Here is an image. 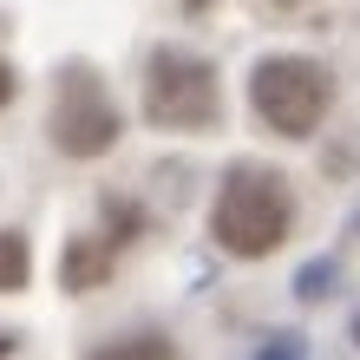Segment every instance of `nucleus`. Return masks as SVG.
Listing matches in <instances>:
<instances>
[{
  "label": "nucleus",
  "mask_w": 360,
  "mask_h": 360,
  "mask_svg": "<svg viewBox=\"0 0 360 360\" xmlns=\"http://www.w3.org/2000/svg\"><path fill=\"white\" fill-rule=\"evenodd\" d=\"M46 131H53L59 158H105L118 144L124 118H118V105H112V92H105V79L92 66H66V72H59Z\"/></svg>",
  "instance_id": "nucleus-4"
},
{
  "label": "nucleus",
  "mask_w": 360,
  "mask_h": 360,
  "mask_svg": "<svg viewBox=\"0 0 360 360\" xmlns=\"http://www.w3.org/2000/svg\"><path fill=\"white\" fill-rule=\"evenodd\" d=\"M7 98H13V66L0 59V105H7Z\"/></svg>",
  "instance_id": "nucleus-11"
},
{
  "label": "nucleus",
  "mask_w": 360,
  "mask_h": 360,
  "mask_svg": "<svg viewBox=\"0 0 360 360\" xmlns=\"http://www.w3.org/2000/svg\"><path fill=\"white\" fill-rule=\"evenodd\" d=\"M105 217H112V229H118L112 243H131L138 229H144V210H138V203H124V197H105Z\"/></svg>",
  "instance_id": "nucleus-9"
},
{
  "label": "nucleus",
  "mask_w": 360,
  "mask_h": 360,
  "mask_svg": "<svg viewBox=\"0 0 360 360\" xmlns=\"http://www.w3.org/2000/svg\"><path fill=\"white\" fill-rule=\"evenodd\" d=\"M59 282H66L72 295L105 288V282H112V243H105V236H72L66 256H59Z\"/></svg>",
  "instance_id": "nucleus-5"
},
{
  "label": "nucleus",
  "mask_w": 360,
  "mask_h": 360,
  "mask_svg": "<svg viewBox=\"0 0 360 360\" xmlns=\"http://www.w3.org/2000/svg\"><path fill=\"white\" fill-rule=\"evenodd\" d=\"M184 7H190V13H197V7H210V0H184Z\"/></svg>",
  "instance_id": "nucleus-13"
},
{
  "label": "nucleus",
  "mask_w": 360,
  "mask_h": 360,
  "mask_svg": "<svg viewBox=\"0 0 360 360\" xmlns=\"http://www.w3.org/2000/svg\"><path fill=\"white\" fill-rule=\"evenodd\" d=\"M217 112H223V92L210 59L184 46H158L144 66V118L164 131H203V124H217Z\"/></svg>",
  "instance_id": "nucleus-3"
},
{
  "label": "nucleus",
  "mask_w": 360,
  "mask_h": 360,
  "mask_svg": "<svg viewBox=\"0 0 360 360\" xmlns=\"http://www.w3.org/2000/svg\"><path fill=\"white\" fill-rule=\"evenodd\" d=\"M249 105H256V118L269 124V131L308 138L314 124L328 118V105H334V79H328L321 59L275 53V59H262V66L249 72Z\"/></svg>",
  "instance_id": "nucleus-2"
},
{
  "label": "nucleus",
  "mask_w": 360,
  "mask_h": 360,
  "mask_svg": "<svg viewBox=\"0 0 360 360\" xmlns=\"http://www.w3.org/2000/svg\"><path fill=\"white\" fill-rule=\"evenodd\" d=\"M27 275H33V249L20 229H0V295H20L27 288Z\"/></svg>",
  "instance_id": "nucleus-6"
},
{
  "label": "nucleus",
  "mask_w": 360,
  "mask_h": 360,
  "mask_svg": "<svg viewBox=\"0 0 360 360\" xmlns=\"http://www.w3.org/2000/svg\"><path fill=\"white\" fill-rule=\"evenodd\" d=\"M256 354H269V360H282V354H288V360H295V354H302V334H269Z\"/></svg>",
  "instance_id": "nucleus-10"
},
{
  "label": "nucleus",
  "mask_w": 360,
  "mask_h": 360,
  "mask_svg": "<svg viewBox=\"0 0 360 360\" xmlns=\"http://www.w3.org/2000/svg\"><path fill=\"white\" fill-rule=\"evenodd\" d=\"M295 229V197L282 171L269 164H229V177L217 190V210H210V236H217L229 256L256 262V256H275Z\"/></svg>",
  "instance_id": "nucleus-1"
},
{
  "label": "nucleus",
  "mask_w": 360,
  "mask_h": 360,
  "mask_svg": "<svg viewBox=\"0 0 360 360\" xmlns=\"http://www.w3.org/2000/svg\"><path fill=\"white\" fill-rule=\"evenodd\" d=\"M20 347V334H7V328H0V354H13Z\"/></svg>",
  "instance_id": "nucleus-12"
},
{
  "label": "nucleus",
  "mask_w": 360,
  "mask_h": 360,
  "mask_svg": "<svg viewBox=\"0 0 360 360\" xmlns=\"http://www.w3.org/2000/svg\"><path fill=\"white\" fill-rule=\"evenodd\" d=\"M124 354H131V360H164L171 341H164V334H124V341H105L98 347V360H124Z\"/></svg>",
  "instance_id": "nucleus-7"
},
{
  "label": "nucleus",
  "mask_w": 360,
  "mask_h": 360,
  "mask_svg": "<svg viewBox=\"0 0 360 360\" xmlns=\"http://www.w3.org/2000/svg\"><path fill=\"white\" fill-rule=\"evenodd\" d=\"M354 341H360V321H354Z\"/></svg>",
  "instance_id": "nucleus-15"
},
{
  "label": "nucleus",
  "mask_w": 360,
  "mask_h": 360,
  "mask_svg": "<svg viewBox=\"0 0 360 360\" xmlns=\"http://www.w3.org/2000/svg\"><path fill=\"white\" fill-rule=\"evenodd\" d=\"M295 295H302V302H328L334 295V262H308L295 275Z\"/></svg>",
  "instance_id": "nucleus-8"
},
{
  "label": "nucleus",
  "mask_w": 360,
  "mask_h": 360,
  "mask_svg": "<svg viewBox=\"0 0 360 360\" xmlns=\"http://www.w3.org/2000/svg\"><path fill=\"white\" fill-rule=\"evenodd\" d=\"M275 7H295V0H275Z\"/></svg>",
  "instance_id": "nucleus-14"
}]
</instances>
